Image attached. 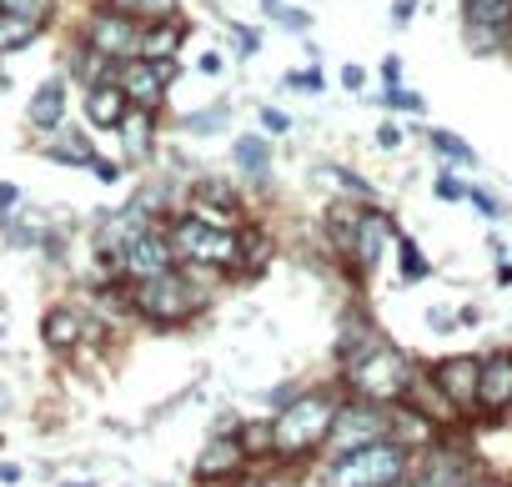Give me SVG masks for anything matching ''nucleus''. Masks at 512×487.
<instances>
[{"label":"nucleus","instance_id":"nucleus-1","mask_svg":"<svg viewBox=\"0 0 512 487\" xmlns=\"http://www.w3.org/2000/svg\"><path fill=\"white\" fill-rule=\"evenodd\" d=\"M412 382H417L412 357L397 352V347H387V342H372L367 352H357V357L347 362V387H352L362 402H382V407H387V402H402Z\"/></svg>","mask_w":512,"mask_h":487},{"label":"nucleus","instance_id":"nucleus-2","mask_svg":"<svg viewBox=\"0 0 512 487\" xmlns=\"http://www.w3.org/2000/svg\"><path fill=\"white\" fill-rule=\"evenodd\" d=\"M407 472V442L397 437H377L367 447L337 452V462L327 467V487H392Z\"/></svg>","mask_w":512,"mask_h":487},{"label":"nucleus","instance_id":"nucleus-3","mask_svg":"<svg viewBox=\"0 0 512 487\" xmlns=\"http://www.w3.org/2000/svg\"><path fill=\"white\" fill-rule=\"evenodd\" d=\"M171 247H176V262L236 272V262H241V226L231 231V226H211V221L181 211L171 221Z\"/></svg>","mask_w":512,"mask_h":487},{"label":"nucleus","instance_id":"nucleus-4","mask_svg":"<svg viewBox=\"0 0 512 487\" xmlns=\"http://www.w3.org/2000/svg\"><path fill=\"white\" fill-rule=\"evenodd\" d=\"M332 417H337V402H332L327 392H307V397H297V402H287V407L277 412V422H272V447H277L282 457H302V452H312V447L327 442Z\"/></svg>","mask_w":512,"mask_h":487},{"label":"nucleus","instance_id":"nucleus-5","mask_svg":"<svg viewBox=\"0 0 512 487\" xmlns=\"http://www.w3.org/2000/svg\"><path fill=\"white\" fill-rule=\"evenodd\" d=\"M131 307H136L146 322H156V327H181V322H191V312L201 307V297H196L191 277H181V272L171 267V272L141 277L136 292H131Z\"/></svg>","mask_w":512,"mask_h":487},{"label":"nucleus","instance_id":"nucleus-6","mask_svg":"<svg viewBox=\"0 0 512 487\" xmlns=\"http://www.w3.org/2000/svg\"><path fill=\"white\" fill-rule=\"evenodd\" d=\"M377 437H392V412H382V402H347V407H337L332 432H327V442L337 452L367 447Z\"/></svg>","mask_w":512,"mask_h":487},{"label":"nucleus","instance_id":"nucleus-7","mask_svg":"<svg viewBox=\"0 0 512 487\" xmlns=\"http://www.w3.org/2000/svg\"><path fill=\"white\" fill-rule=\"evenodd\" d=\"M116 267H121L131 282H141V277H156V272H171V267H176L171 231H161V226H141V231L126 241V247H121Z\"/></svg>","mask_w":512,"mask_h":487},{"label":"nucleus","instance_id":"nucleus-8","mask_svg":"<svg viewBox=\"0 0 512 487\" xmlns=\"http://www.w3.org/2000/svg\"><path fill=\"white\" fill-rule=\"evenodd\" d=\"M141 31L146 26L126 11H96L86 26V46H96L111 61H131V56H141Z\"/></svg>","mask_w":512,"mask_h":487},{"label":"nucleus","instance_id":"nucleus-9","mask_svg":"<svg viewBox=\"0 0 512 487\" xmlns=\"http://www.w3.org/2000/svg\"><path fill=\"white\" fill-rule=\"evenodd\" d=\"M171 76H176V66H171V61H146V56L116 61V86L131 96V106H146V111H156V106H161V96H166Z\"/></svg>","mask_w":512,"mask_h":487},{"label":"nucleus","instance_id":"nucleus-10","mask_svg":"<svg viewBox=\"0 0 512 487\" xmlns=\"http://www.w3.org/2000/svg\"><path fill=\"white\" fill-rule=\"evenodd\" d=\"M397 236H402V231H397V221H392L387 211L362 206V211H357V231H352V252H357L362 267H377V262L392 252V241H397Z\"/></svg>","mask_w":512,"mask_h":487},{"label":"nucleus","instance_id":"nucleus-11","mask_svg":"<svg viewBox=\"0 0 512 487\" xmlns=\"http://www.w3.org/2000/svg\"><path fill=\"white\" fill-rule=\"evenodd\" d=\"M477 377H482V362H477V357H447V362H437V372H432L437 392H442L452 407H472V402H477Z\"/></svg>","mask_w":512,"mask_h":487},{"label":"nucleus","instance_id":"nucleus-12","mask_svg":"<svg viewBox=\"0 0 512 487\" xmlns=\"http://www.w3.org/2000/svg\"><path fill=\"white\" fill-rule=\"evenodd\" d=\"M477 407L502 412L512 407V352H492L482 357V377H477Z\"/></svg>","mask_w":512,"mask_h":487},{"label":"nucleus","instance_id":"nucleus-13","mask_svg":"<svg viewBox=\"0 0 512 487\" xmlns=\"http://www.w3.org/2000/svg\"><path fill=\"white\" fill-rule=\"evenodd\" d=\"M126 111H131V96L116 86V76H111V81L86 86V116H91V126L111 131V126H121V121H126Z\"/></svg>","mask_w":512,"mask_h":487},{"label":"nucleus","instance_id":"nucleus-14","mask_svg":"<svg viewBox=\"0 0 512 487\" xmlns=\"http://www.w3.org/2000/svg\"><path fill=\"white\" fill-rule=\"evenodd\" d=\"M46 156L61 161V166H91L96 161V141L91 131H76V126H56L51 141H46Z\"/></svg>","mask_w":512,"mask_h":487},{"label":"nucleus","instance_id":"nucleus-15","mask_svg":"<svg viewBox=\"0 0 512 487\" xmlns=\"http://www.w3.org/2000/svg\"><path fill=\"white\" fill-rule=\"evenodd\" d=\"M116 131H121V146H126V161H131V166L151 161V131H156V121H151L146 106H131L126 121H121Z\"/></svg>","mask_w":512,"mask_h":487},{"label":"nucleus","instance_id":"nucleus-16","mask_svg":"<svg viewBox=\"0 0 512 487\" xmlns=\"http://www.w3.org/2000/svg\"><path fill=\"white\" fill-rule=\"evenodd\" d=\"M241 457H246L241 437H216V442L196 457V477H201V482H211V477H231V472L241 467Z\"/></svg>","mask_w":512,"mask_h":487},{"label":"nucleus","instance_id":"nucleus-17","mask_svg":"<svg viewBox=\"0 0 512 487\" xmlns=\"http://www.w3.org/2000/svg\"><path fill=\"white\" fill-rule=\"evenodd\" d=\"M31 126L36 131H56L61 126V116H66V81H46L36 96H31Z\"/></svg>","mask_w":512,"mask_h":487},{"label":"nucleus","instance_id":"nucleus-18","mask_svg":"<svg viewBox=\"0 0 512 487\" xmlns=\"http://www.w3.org/2000/svg\"><path fill=\"white\" fill-rule=\"evenodd\" d=\"M181 36H186L181 21H151V26L141 31V56H146V61H171L176 46H181Z\"/></svg>","mask_w":512,"mask_h":487},{"label":"nucleus","instance_id":"nucleus-19","mask_svg":"<svg viewBox=\"0 0 512 487\" xmlns=\"http://www.w3.org/2000/svg\"><path fill=\"white\" fill-rule=\"evenodd\" d=\"M81 317L71 312V307H56V312H46V322H41V337H46V347H56V352H71L76 342H81Z\"/></svg>","mask_w":512,"mask_h":487},{"label":"nucleus","instance_id":"nucleus-20","mask_svg":"<svg viewBox=\"0 0 512 487\" xmlns=\"http://www.w3.org/2000/svg\"><path fill=\"white\" fill-rule=\"evenodd\" d=\"M412 487H467V462L457 452H432L422 482H412Z\"/></svg>","mask_w":512,"mask_h":487},{"label":"nucleus","instance_id":"nucleus-21","mask_svg":"<svg viewBox=\"0 0 512 487\" xmlns=\"http://www.w3.org/2000/svg\"><path fill=\"white\" fill-rule=\"evenodd\" d=\"M467 6V26H482V31H512V0H462Z\"/></svg>","mask_w":512,"mask_h":487},{"label":"nucleus","instance_id":"nucleus-22","mask_svg":"<svg viewBox=\"0 0 512 487\" xmlns=\"http://www.w3.org/2000/svg\"><path fill=\"white\" fill-rule=\"evenodd\" d=\"M231 161H236L241 171H251V176H267V171H272V141H262V136H236V141H231Z\"/></svg>","mask_w":512,"mask_h":487},{"label":"nucleus","instance_id":"nucleus-23","mask_svg":"<svg viewBox=\"0 0 512 487\" xmlns=\"http://www.w3.org/2000/svg\"><path fill=\"white\" fill-rule=\"evenodd\" d=\"M41 26H46V21H31V16H6V11H0V56H6V51H21V46H31V41L41 36Z\"/></svg>","mask_w":512,"mask_h":487},{"label":"nucleus","instance_id":"nucleus-24","mask_svg":"<svg viewBox=\"0 0 512 487\" xmlns=\"http://www.w3.org/2000/svg\"><path fill=\"white\" fill-rule=\"evenodd\" d=\"M262 267H267V231H262V226H246V231H241V262H236V272L256 277Z\"/></svg>","mask_w":512,"mask_h":487},{"label":"nucleus","instance_id":"nucleus-25","mask_svg":"<svg viewBox=\"0 0 512 487\" xmlns=\"http://www.w3.org/2000/svg\"><path fill=\"white\" fill-rule=\"evenodd\" d=\"M116 11H126V16H136L141 26H151V21H176V0H111Z\"/></svg>","mask_w":512,"mask_h":487},{"label":"nucleus","instance_id":"nucleus-26","mask_svg":"<svg viewBox=\"0 0 512 487\" xmlns=\"http://www.w3.org/2000/svg\"><path fill=\"white\" fill-rule=\"evenodd\" d=\"M357 211H362V206H342V201H337V206H327V236L337 241L342 252H352V231H357Z\"/></svg>","mask_w":512,"mask_h":487},{"label":"nucleus","instance_id":"nucleus-27","mask_svg":"<svg viewBox=\"0 0 512 487\" xmlns=\"http://www.w3.org/2000/svg\"><path fill=\"white\" fill-rule=\"evenodd\" d=\"M427 141H432V151H442L447 161H457V166H477V151H472L462 136H452V131L432 126V131H427Z\"/></svg>","mask_w":512,"mask_h":487},{"label":"nucleus","instance_id":"nucleus-28","mask_svg":"<svg viewBox=\"0 0 512 487\" xmlns=\"http://www.w3.org/2000/svg\"><path fill=\"white\" fill-rule=\"evenodd\" d=\"M397 252H402V277H407V282H417V277H427V272H432V267H427V257L417 252V241L397 236Z\"/></svg>","mask_w":512,"mask_h":487},{"label":"nucleus","instance_id":"nucleus-29","mask_svg":"<svg viewBox=\"0 0 512 487\" xmlns=\"http://www.w3.org/2000/svg\"><path fill=\"white\" fill-rule=\"evenodd\" d=\"M267 11H272V21L287 26V31H307V26H312V16H302L297 6H282V0H267Z\"/></svg>","mask_w":512,"mask_h":487},{"label":"nucleus","instance_id":"nucleus-30","mask_svg":"<svg viewBox=\"0 0 512 487\" xmlns=\"http://www.w3.org/2000/svg\"><path fill=\"white\" fill-rule=\"evenodd\" d=\"M6 16H31V21H46L51 16V0H0Z\"/></svg>","mask_w":512,"mask_h":487},{"label":"nucleus","instance_id":"nucleus-31","mask_svg":"<svg viewBox=\"0 0 512 487\" xmlns=\"http://www.w3.org/2000/svg\"><path fill=\"white\" fill-rule=\"evenodd\" d=\"M226 121V106H211V111H191L186 116V131H196V136H211L216 126Z\"/></svg>","mask_w":512,"mask_h":487},{"label":"nucleus","instance_id":"nucleus-32","mask_svg":"<svg viewBox=\"0 0 512 487\" xmlns=\"http://www.w3.org/2000/svg\"><path fill=\"white\" fill-rule=\"evenodd\" d=\"M241 447H246V452H267V447H272V422H251V427H241Z\"/></svg>","mask_w":512,"mask_h":487},{"label":"nucleus","instance_id":"nucleus-33","mask_svg":"<svg viewBox=\"0 0 512 487\" xmlns=\"http://www.w3.org/2000/svg\"><path fill=\"white\" fill-rule=\"evenodd\" d=\"M382 106H402V111H422V96H417V91H402V86H387V91H382Z\"/></svg>","mask_w":512,"mask_h":487},{"label":"nucleus","instance_id":"nucleus-34","mask_svg":"<svg viewBox=\"0 0 512 487\" xmlns=\"http://www.w3.org/2000/svg\"><path fill=\"white\" fill-rule=\"evenodd\" d=\"M462 201H467L477 216H487V221H497V216H502V211H497V201H492L487 191H477V186H467V196H462Z\"/></svg>","mask_w":512,"mask_h":487},{"label":"nucleus","instance_id":"nucleus-35","mask_svg":"<svg viewBox=\"0 0 512 487\" xmlns=\"http://www.w3.org/2000/svg\"><path fill=\"white\" fill-rule=\"evenodd\" d=\"M262 131L287 136V131H292V116H287V111H277V106H262Z\"/></svg>","mask_w":512,"mask_h":487},{"label":"nucleus","instance_id":"nucleus-36","mask_svg":"<svg viewBox=\"0 0 512 487\" xmlns=\"http://www.w3.org/2000/svg\"><path fill=\"white\" fill-rule=\"evenodd\" d=\"M287 86H302L307 96H317V91H322V71H317V66H312V71H292Z\"/></svg>","mask_w":512,"mask_h":487},{"label":"nucleus","instance_id":"nucleus-37","mask_svg":"<svg viewBox=\"0 0 512 487\" xmlns=\"http://www.w3.org/2000/svg\"><path fill=\"white\" fill-rule=\"evenodd\" d=\"M377 146H382V151H397V146H402V126H397V121H382V126H377Z\"/></svg>","mask_w":512,"mask_h":487},{"label":"nucleus","instance_id":"nucleus-38","mask_svg":"<svg viewBox=\"0 0 512 487\" xmlns=\"http://www.w3.org/2000/svg\"><path fill=\"white\" fill-rule=\"evenodd\" d=\"M91 171H96V181H101V186H116V181H121V166H116V161H101V156H96V161H91Z\"/></svg>","mask_w":512,"mask_h":487},{"label":"nucleus","instance_id":"nucleus-39","mask_svg":"<svg viewBox=\"0 0 512 487\" xmlns=\"http://www.w3.org/2000/svg\"><path fill=\"white\" fill-rule=\"evenodd\" d=\"M231 41H236V46H241V51H236V56H241V61H246V56H256V36H251V31H246V26H231Z\"/></svg>","mask_w":512,"mask_h":487},{"label":"nucleus","instance_id":"nucleus-40","mask_svg":"<svg viewBox=\"0 0 512 487\" xmlns=\"http://www.w3.org/2000/svg\"><path fill=\"white\" fill-rule=\"evenodd\" d=\"M337 181H342L347 191H357V196H377V191H372V181H362V176H352V171H337Z\"/></svg>","mask_w":512,"mask_h":487},{"label":"nucleus","instance_id":"nucleus-41","mask_svg":"<svg viewBox=\"0 0 512 487\" xmlns=\"http://www.w3.org/2000/svg\"><path fill=\"white\" fill-rule=\"evenodd\" d=\"M437 196H442V201H462V196H467V186H457L452 176H437Z\"/></svg>","mask_w":512,"mask_h":487},{"label":"nucleus","instance_id":"nucleus-42","mask_svg":"<svg viewBox=\"0 0 512 487\" xmlns=\"http://www.w3.org/2000/svg\"><path fill=\"white\" fill-rule=\"evenodd\" d=\"M417 16V0H392V26H407Z\"/></svg>","mask_w":512,"mask_h":487},{"label":"nucleus","instance_id":"nucleus-43","mask_svg":"<svg viewBox=\"0 0 512 487\" xmlns=\"http://www.w3.org/2000/svg\"><path fill=\"white\" fill-rule=\"evenodd\" d=\"M362 81H367L362 66H347V71H342V86H347V91H362Z\"/></svg>","mask_w":512,"mask_h":487},{"label":"nucleus","instance_id":"nucleus-44","mask_svg":"<svg viewBox=\"0 0 512 487\" xmlns=\"http://www.w3.org/2000/svg\"><path fill=\"white\" fill-rule=\"evenodd\" d=\"M382 76H387V86H397V76H402V61H397V56H387V61H382Z\"/></svg>","mask_w":512,"mask_h":487},{"label":"nucleus","instance_id":"nucleus-45","mask_svg":"<svg viewBox=\"0 0 512 487\" xmlns=\"http://www.w3.org/2000/svg\"><path fill=\"white\" fill-rule=\"evenodd\" d=\"M427 322H432L437 332H447V327H452V317H447V312H427Z\"/></svg>","mask_w":512,"mask_h":487},{"label":"nucleus","instance_id":"nucleus-46","mask_svg":"<svg viewBox=\"0 0 512 487\" xmlns=\"http://www.w3.org/2000/svg\"><path fill=\"white\" fill-rule=\"evenodd\" d=\"M241 487H282L277 477H251V482H241Z\"/></svg>","mask_w":512,"mask_h":487},{"label":"nucleus","instance_id":"nucleus-47","mask_svg":"<svg viewBox=\"0 0 512 487\" xmlns=\"http://www.w3.org/2000/svg\"><path fill=\"white\" fill-rule=\"evenodd\" d=\"M497 282H502V287H512V267H507V262H497Z\"/></svg>","mask_w":512,"mask_h":487},{"label":"nucleus","instance_id":"nucleus-48","mask_svg":"<svg viewBox=\"0 0 512 487\" xmlns=\"http://www.w3.org/2000/svg\"><path fill=\"white\" fill-rule=\"evenodd\" d=\"M0 91H6V71H0Z\"/></svg>","mask_w":512,"mask_h":487},{"label":"nucleus","instance_id":"nucleus-49","mask_svg":"<svg viewBox=\"0 0 512 487\" xmlns=\"http://www.w3.org/2000/svg\"><path fill=\"white\" fill-rule=\"evenodd\" d=\"M66 487H86V482H66Z\"/></svg>","mask_w":512,"mask_h":487}]
</instances>
